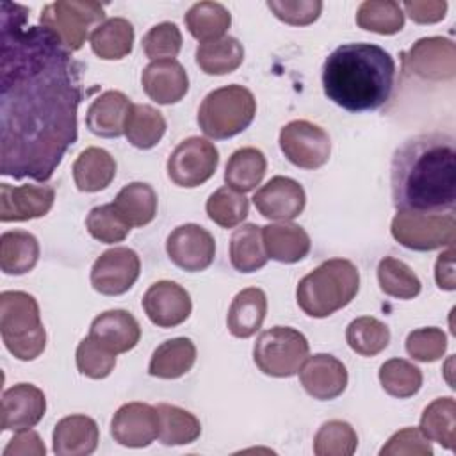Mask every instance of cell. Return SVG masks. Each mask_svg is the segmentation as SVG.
<instances>
[{"label":"cell","mask_w":456,"mask_h":456,"mask_svg":"<svg viewBox=\"0 0 456 456\" xmlns=\"http://www.w3.org/2000/svg\"><path fill=\"white\" fill-rule=\"evenodd\" d=\"M25 5L0 4V173L46 182L78 137L80 66Z\"/></svg>","instance_id":"6da1fadb"},{"label":"cell","mask_w":456,"mask_h":456,"mask_svg":"<svg viewBox=\"0 0 456 456\" xmlns=\"http://www.w3.org/2000/svg\"><path fill=\"white\" fill-rule=\"evenodd\" d=\"M397 210L452 212L456 203V146L449 134L431 132L404 141L390 164Z\"/></svg>","instance_id":"7a4b0ae2"},{"label":"cell","mask_w":456,"mask_h":456,"mask_svg":"<svg viewBox=\"0 0 456 456\" xmlns=\"http://www.w3.org/2000/svg\"><path fill=\"white\" fill-rule=\"evenodd\" d=\"M394 57L372 43H346L322 64L324 94L349 112L376 110L392 94Z\"/></svg>","instance_id":"3957f363"},{"label":"cell","mask_w":456,"mask_h":456,"mask_svg":"<svg viewBox=\"0 0 456 456\" xmlns=\"http://www.w3.org/2000/svg\"><path fill=\"white\" fill-rule=\"evenodd\" d=\"M360 289V273L351 260L330 258L303 276L296 289L299 308L315 319L347 306Z\"/></svg>","instance_id":"277c9868"},{"label":"cell","mask_w":456,"mask_h":456,"mask_svg":"<svg viewBox=\"0 0 456 456\" xmlns=\"http://www.w3.org/2000/svg\"><path fill=\"white\" fill-rule=\"evenodd\" d=\"M0 333L7 351L18 360L30 362L45 351L46 330L32 294L23 290L0 294Z\"/></svg>","instance_id":"5b68a950"},{"label":"cell","mask_w":456,"mask_h":456,"mask_svg":"<svg viewBox=\"0 0 456 456\" xmlns=\"http://www.w3.org/2000/svg\"><path fill=\"white\" fill-rule=\"evenodd\" d=\"M256 114L253 93L239 84H230L210 91L200 109L198 125L210 139H228L246 130Z\"/></svg>","instance_id":"8992f818"},{"label":"cell","mask_w":456,"mask_h":456,"mask_svg":"<svg viewBox=\"0 0 456 456\" xmlns=\"http://www.w3.org/2000/svg\"><path fill=\"white\" fill-rule=\"evenodd\" d=\"M105 21V9L93 0H57L43 7L39 25L50 30L68 52L86 43L91 28Z\"/></svg>","instance_id":"52a82bcc"},{"label":"cell","mask_w":456,"mask_h":456,"mask_svg":"<svg viewBox=\"0 0 456 456\" xmlns=\"http://www.w3.org/2000/svg\"><path fill=\"white\" fill-rule=\"evenodd\" d=\"M310 351L306 337L290 326L262 331L253 346L256 367L273 378H290L299 372Z\"/></svg>","instance_id":"ba28073f"},{"label":"cell","mask_w":456,"mask_h":456,"mask_svg":"<svg viewBox=\"0 0 456 456\" xmlns=\"http://www.w3.org/2000/svg\"><path fill=\"white\" fill-rule=\"evenodd\" d=\"M392 237L413 251H433L451 246L456 239V219L452 212H413L397 210L390 224Z\"/></svg>","instance_id":"9c48e42d"},{"label":"cell","mask_w":456,"mask_h":456,"mask_svg":"<svg viewBox=\"0 0 456 456\" xmlns=\"http://www.w3.org/2000/svg\"><path fill=\"white\" fill-rule=\"evenodd\" d=\"M219 151L208 139L192 135L183 139L167 159L169 180L185 189L205 183L217 169Z\"/></svg>","instance_id":"30bf717a"},{"label":"cell","mask_w":456,"mask_h":456,"mask_svg":"<svg viewBox=\"0 0 456 456\" xmlns=\"http://www.w3.org/2000/svg\"><path fill=\"white\" fill-rule=\"evenodd\" d=\"M280 148L289 162L301 169L324 166L331 153V141L324 128L306 119H294L280 130Z\"/></svg>","instance_id":"8fae6325"},{"label":"cell","mask_w":456,"mask_h":456,"mask_svg":"<svg viewBox=\"0 0 456 456\" xmlns=\"http://www.w3.org/2000/svg\"><path fill=\"white\" fill-rule=\"evenodd\" d=\"M403 66L406 71L424 80H451L456 75L454 43L440 36L422 37L403 55Z\"/></svg>","instance_id":"7c38bea8"},{"label":"cell","mask_w":456,"mask_h":456,"mask_svg":"<svg viewBox=\"0 0 456 456\" xmlns=\"http://www.w3.org/2000/svg\"><path fill=\"white\" fill-rule=\"evenodd\" d=\"M141 273L139 255L125 246L103 251L91 267V285L103 296H121L134 287Z\"/></svg>","instance_id":"4fadbf2b"},{"label":"cell","mask_w":456,"mask_h":456,"mask_svg":"<svg viewBox=\"0 0 456 456\" xmlns=\"http://www.w3.org/2000/svg\"><path fill=\"white\" fill-rule=\"evenodd\" d=\"M166 251L176 267L187 273H200L214 262L216 240L203 226L187 223L167 235Z\"/></svg>","instance_id":"5bb4252c"},{"label":"cell","mask_w":456,"mask_h":456,"mask_svg":"<svg viewBox=\"0 0 456 456\" xmlns=\"http://www.w3.org/2000/svg\"><path fill=\"white\" fill-rule=\"evenodd\" d=\"M142 308L155 326L175 328L189 319L192 301L182 285L176 281L160 280L150 285L144 292Z\"/></svg>","instance_id":"9a60e30c"},{"label":"cell","mask_w":456,"mask_h":456,"mask_svg":"<svg viewBox=\"0 0 456 456\" xmlns=\"http://www.w3.org/2000/svg\"><path fill=\"white\" fill-rule=\"evenodd\" d=\"M253 203L267 219L292 221L305 210L306 194L303 185L294 178L273 176L255 192Z\"/></svg>","instance_id":"2e32d148"},{"label":"cell","mask_w":456,"mask_h":456,"mask_svg":"<svg viewBox=\"0 0 456 456\" xmlns=\"http://www.w3.org/2000/svg\"><path fill=\"white\" fill-rule=\"evenodd\" d=\"M112 438L125 447H146L159 436L157 408L146 403H126L110 422Z\"/></svg>","instance_id":"e0dca14e"},{"label":"cell","mask_w":456,"mask_h":456,"mask_svg":"<svg viewBox=\"0 0 456 456\" xmlns=\"http://www.w3.org/2000/svg\"><path fill=\"white\" fill-rule=\"evenodd\" d=\"M347 369L333 354L317 353L306 356L299 369V381L308 395L319 401H330L338 395L347 387Z\"/></svg>","instance_id":"ac0fdd59"},{"label":"cell","mask_w":456,"mask_h":456,"mask_svg":"<svg viewBox=\"0 0 456 456\" xmlns=\"http://www.w3.org/2000/svg\"><path fill=\"white\" fill-rule=\"evenodd\" d=\"M55 201L52 185H0V221L18 223L43 217L50 212Z\"/></svg>","instance_id":"d6986e66"},{"label":"cell","mask_w":456,"mask_h":456,"mask_svg":"<svg viewBox=\"0 0 456 456\" xmlns=\"http://www.w3.org/2000/svg\"><path fill=\"white\" fill-rule=\"evenodd\" d=\"M46 411V397L32 383H18L2 394V429L21 431L34 428Z\"/></svg>","instance_id":"ffe728a7"},{"label":"cell","mask_w":456,"mask_h":456,"mask_svg":"<svg viewBox=\"0 0 456 456\" xmlns=\"http://www.w3.org/2000/svg\"><path fill=\"white\" fill-rule=\"evenodd\" d=\"M141 84L150 100L160 105L180 102L189 91V77L176 59L151 61L141 75Z\"/></svg>","instance_id":"44dd1931"},{"label":"cell","mask_w":456,"mask_h":456,"mask_svg":"<svg viewBox=\"0 0 456 456\" xmlns=\"http://www.w3.org/2000/svg\"><path fill=\"white\" fill-rule=\"evenodd\" d=\"M132 102L121 91H105L94 98L86 114L87 128L105 139L125 135V123Z\"/></svg>","instance_id":"7402d4cb"},{"label":"cell","mask_w":456,"mask_h":456,"mask_svg":"<svg viewBox=\"0 0 456 456\" xmlns=\"http://www.w3.org/2000/svg\"><path fill=\"white\" fill-rule=\"evenodd\" d=\"M52 442L57 456H87L98 447L100 429L87 415H68L55 424Z\"/></svg>","instance_id":"603a6c76"},{"label":"cell","mask_w":456,"mask_h":456,"mask_svg":"<svg viewBox=\"0 0 456 456\" xmlns=\"http://www.w3.org/2000/svg\"><path fill=\"white\" fill-rule=\"evenodd\" d=\"M89 335L118 354L137 346L141 338V326L126 310H107L93 319Z\"/></svg>","instance_id":"cb8c5ba5"},{"label":"cell","mask_w":456,"mask_h":456,"mask_svg":"<svg viewBox=\"0 0 456 456\" xmlns=\"http://www.w3.org/2000/svg\"><path fill=\"white\" fill-rule=\"evenodd\" d=\"M262 240L269 258L281 264L303 260L312 248L308 233L294 223H274L262 226Z\"/></svg>","instance_id":"d4e9b609"},{"label":"cell","mask_w":456,"mask_h":456,"mask_svg":"<svg viewBox=\"0 0 456 456\" xmlns=\"http://www.w3.org/2000/svg\"><path fill=\"white\" fill-rule=\"evenodd\" d=\"M267 314L265 292L258 287H248L237 292L228 308L226 324L233 337L249 338L260 328Z\"/></svg>","instance_id":"484cf974"},{"label":"cell","mask_w":456,"mask_h":456,"mask_svg":"<svg viewBox=\"0 0 456 456\" xmlns=\"http://www.w3.org/2000/svg\"><path fill=\"white\" fill-rule=\"evenodd\" d=\"M116 176V160L103 148H86L73 162V180L82 192H98Z\"/></svg>","instance_id":"4316f807"},{"label":"cell","mask_w":456,"mask_h":456,"mask_svg":"<svg viewBox=\"0 0 456 456\" xmlns=\"http://www.w3.org/2000/svg\"><path fill=\"white\" fill-rule=\"evenodd\" d=\"M196 362V346L187 337L164 340L151 354L148 372L160 379H176L187 374Z\"/></svg>","instance_id":"83f0119b"},{"label":"cell","mask_w":456,"mask_h":456,"mask_svg":"<svg viewBox=\"0 0 456 456\" xmlns=\"http://www.w3.org/2000/svg\"><path fill=\"white\" fill-rule=\"evenodd\" d=\"M39 260L37 239L23 230L4 232L0 235V269L5 274H27Z\"/></svg>","instance_id":"f1b7e54d"},{"label":"cell","mask_w":456,"mask_h":456,"mask_svg":"<svg viewBox=\"0 0 456 456\" xmlns=\"http://www.w3.org/2000/svg\"><path fill=\"white\" fill-rule=\"evenodd\" d=\"M112 207L130 228L144 226L157 214V192L146 182H130L118 192Z\"/></svg>","instance_id":"f546056e"},{"label":"cell","mask_w":456,"mask_h":456,"mask_svg":"<svg viewBox=\"0 0 456 456\" xmlns=\"http://www.w3.org/2000/svg\"><path fill=\"white\" fill-rule=\"evenodd\" d=\"M91 50L103 61L126 57L134 46V27L125 18H109L100 23L89 36Z\"/></svg>","instance_id":"4dcf8cb0"},{"label":"cell","mask_w":456,"mask_h":456,"mask_svg":"<svg viewBox=\"0 0 456 456\" xmlns=\"http://www.w3.org/2000/svg\"><path fill=\"white\" fill-rule=\"evenodd\" d=\"M244 61V48L237 37L223 36L214 41L201 43L196 48V64L207 75L233 73Z\"/></svg>","instance_id":"1f68e13d"},{"label":"cell","mask_w":456,"mask_h":456,"mask_svg":"<svg viewBox=\"0 0 456 456\" xmlns=\"http://www.w3.org/2000/svg\"><path fill=\"white\" fill-rule=\"evenodd\" d=\"M267 169L265 155L253 146L239 148L235 150L224 169V182L228 187L239 191V192H249L253 191L264 178Z\"/></svg>","instance_id":"d6a6232c"},{"label":"cell","mask_w":456,"mask_h":456,"mask_svg":"<svg viewBox=\"0 0 456 456\" xmlns=\"http://www.w3.org/2000/svg\"><path fill=\"white\" fill-rule=\"evenodd\" d=\"M159 417V440L164 445H187L200 438L201 424L191 411L160 403L155 406Z\"/></svg>","instance_id":"836d02e7"},{"label":"cell","mask_w":456,"mask_h":456,"mask_svg":"<svg viewBox=\"0 0 456 456\" xmlns=\"http://www.w3.org/2000/svg\"><path fill=\"white\" fill-rule=\"evenodd\" d=\"M269 256L262 240V226L248 223L237 228L230 239V262L240 273H255L267 264Z\"/></svg>","instance_id":"e575fe53"},{"label":"cell","mask_w":456,"mask_h":456,"mask_svg":"<svg viewBox=\"0 0 456 456\" xmlns=\"http://www.w3.org/2000/svg\"><path fill=\"white\" fill-rule=\"evenodd\" d=\"M166 134V119L160 110L146 103H132L126 123L125 137L139 150H150Z\"/></svg>","instance_id":"d590c367"},{"label":"cell","mask_w":456,"mask_h":456,"mask_svg":"<svg viewBox=\"0 0 456 456\" xmlns=\"http://www.w3.org/2000/svg\"><path fill=\"white\" fill-rule=\"evenodd\" d=\"M230 25V11L219 2H198L185 12V27L189 34L201 43L223 37Z\"/></svg>","instance_id":"8d00e7d4"},{"label":"cell","mask_w":456,"mask_h":456,"mask_svg":"<svg viewBox=\"0 0 456 456\" xmlns=\"http://www.w3.org/2000/svg\"><path fill=\"white\" fill-rule=\"evenodd\" d=\"M426 438L452 451L456 442V403L452 397H438L429 403L420 417L419 428Z\"/></svg>","instance_id":"74e56055"},{"label":"cell","mask_w":456,"mask_h":456,"mask_svg":"<svg viewBox=\"0 0 456 456\" xmlns=\"http://www.w3.org/2000/svg\"><path fill=\"white\" fill-rule=\"evenodd\" d=\"M356 25L374 34L392 36L403 30L404 12L394 0H365L356 11Z\"/></svg>","instance_id":"f35d334b"},{"label":"cell","mask_w":456,"mask_h":456,"mask_svg":"<svg viewBox=\"0 0 456 456\" xmlns=\"http://www.w3.org/2000/svg\"><path fill=\"white\" fill-rule=\"evenodd\" d=\"M346 340L349 347L360 356H376L390 342V330L376 317H356L347 324Z\"/></svg>","instance_id":"ab89813d"},{"label":"cell","mask_w":456,"mask_h":456,"mask_svg":"<svg viewBox=\"0 0 456 456\" xmlns=\"http://www.w3.org/2000/svg\"><path fill=\"white\" fill-rule=\"evenodd\" d=\"M378 283L379 289L395 299H411L419 296L422 283L419 276L403 260L385 256L378 264Z\"/></svg>","instance_id":"60d3db41"},{"label":"cell","mask_w":456,"mask_h":456,"mask_svg":"<svg viewBox=\"0 0 456 456\" xmlns=\"http://www.w3.org/2000/svg\"><path fill=\"white\" fill-rule=\"evenodd\" d=\"M383 390L397 399L415 395L422 387V370L404 358H390L379 367Z\"/></svg>","instance_id":"b9f144b4"},{"label":"cell","mask_w":456,"mask_h":456,"mask_svg":"<svg viewBox=\"0 0 456 456\" xmlns=\"http://www.w3.org/2000/svg\"><path fill=\"white\" fill-rule=\"evenodd\" d=\"M205 210L207 216L221 228H235L248 217L249 201L242 192L224 185L208 196Z\"/></svg>","instance_id":"7bdbcfd3"},{"label":"cell","mask_w":456,"mask_h":456,"mask_svg":"<svg viewBox=\"0 0 456 456\" xmlns=\"http://www.w3.org/2000/svg\"><path fill=\"white\" fill-rule=\"evenodd\" d=\"M358 447V435L346 420L324 422L314 436L317 456H351Z\"/></svg>","instance_id":"ee69618b"},{"label":"cell","mask_w":456,"mask_h":456,"mask_svg":"<svg viewBox=\"0 0 456 456\" xmlns=\"http://www.w3.org/2000/svg\"><path fill=\"white\" fill-rule=\"evenodd\" d=\"M75 360L80 374L91 379H103L114 370L116 353L89 335L77 346Z\"/></svg>","instance_id":"f6af8a7d"},{"label":"cell","mask_w":456,"mask_h":456,"mask_svg":"<svg viewBox=\"0 0 456 456\" xmlns=\"http://www.w3.org/2000/svg\"><path fill=\"white\" fill-rule=\"evenodd\" d=\"M86 228L89 235L103 244H116L126 239L130 233V226L123 221V217L116 212L112 203L100 205L91 208L86 219Z\"/></svg>","instance_id":"bcb514c9"},{"label":"cell","mask_w":456,"mask_h":456,"mask_svg":"<svg viewBox=\"0 0 456 456\" xmlns=\"http://www.w3.org/2000/svg\"><path fill=\"white\" fill-rule=\"evenodd\" d=\"M142 50L151 61L175 59L182 50V32L176 23L162 21L142 36Z\"/></svg>","instance_id":"7dc6e473"},{"label":"cell","mask_w":456,"mask_h":456,"mask_svg":"<svg viewBox=\"0 0 456 456\" xmlns=\"http://www.w3.org/2000/svg\"><path fill=\"white\" fill-rule=\"evenodd\" d=\"M447 349V337L440 328L428 326L408 333L406 353L417 362H436Z\"/></svg>","instance_id":"c3c4849f"},{"label":"cell","mask_w":456,"mask_h":456,"mask_svg":"<svg viewBox=\"0 0 456 456\" xmlns=\"http://www.w3.org/2000/svg\"><path fill=\"white\" fill-rule=\"evenodd\" d=\"M267 7L273 14L287 25L305 27L314 23L322 11L319 0H269Z\"/></svg>","instance_id":"681fc988"},{"label":"cell","mask_w":456,"mask_h":456,"mask_svg":"<svg viewBox=\"0 0 456 456\" xmlns=\"http://www.w3.org/2000/svg\"><path fill=\"white\" fill-rule=\"evenodd\" d=\"M381 456H431L429 438L419 428H403L395 431L379 451Z\"/></svg>","instance_id":"f907efd6"},{"label":"cell","mask_w":456,"mask_h":456,"mask_svg":"<svg viewBox=\"0 0 456 456\" xmlns=\"http://www.w3.org/2000/svg\"><path fill=\"white\" fill-rule=\"evenodd\" d=\"M406 14L415 21V23H436L445 18L447 12V2L444 0H408L403 4Z\"/></svg>","instance_id":"816d5d0a"},{"label":"cell","mask_w":456,"mask_h":456,"mask_svg":"<svg viewBox=\"0 0 456 456\" xmlns=\"http://www.w3.org/2000/svg\"><path fill=\"white\" fill-rule=\"evenodd\" d=\"M45 452L41 436L32 429L18 431L4 449V456H45Z\"/></svg>","instance_id":"f5cc1de1"},{"label":"cell","mask_w":456,"mask_h":456,"mask_svg":"<svg viewBox=\"0 0 456 456\" xmlns=\"http://www.w3.org/2000/svg\"><path fill=\"white\" fill-rule=\"evenodd\" d=\"M435 280L436 285L444 290H454L456 280H454V248L452 244L444 251L435 264Z\"/></svg>","instance_id":"db71d44e"}]
</instances>
